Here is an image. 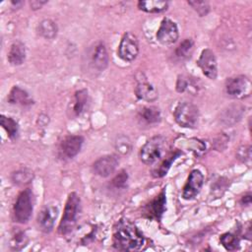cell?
<instances>
[{"mask_svg": "<svg viewBox=\"0 0 252 252\" xmlns=\"http://www.w3.org/2000/svg\"><path fill=\"white\" fill-rule=\"evenodd\" d=\"M145 244V237L140 229L127 220H121L114 228L113 246L122 251L139 250Z\"/></svg>", "mask_w": 252, "mask_h": 252, "instance_id": "1", "label": "cell"}, {"mask_svg": "<svg viewBox=\"0 0 252 252\" xmlns=\"http://www.w3.org/2000/svg\"><path fill=\"white\" fill-rule=\"evenodd\" d=\"M81 210V200L77 193L72 192L69 194L66 201L64 213L62 220L59 223V233L62 235H67L70 233L77 223L79 213Z\"/></svg>", "mask_w": 252, "mask_h": 252, "instance_id": "2", "label": "cell"}, {"mask_svg": "<svg viewBox=\"0 0 252 252\" xmlns=\"http://www.w3.org/2000/svg\"><path fill=\"white\" fill-rule=\"evenodd\" d=\"M173 114L176 123L182 127L195 128L198 124L199 109L190 101H180L176 105Z\"/></svg>", "mask_w": 252, "mask_h": 252, "instance_id": "3", "label": "cell"}, {"mask_svg": "<svg viewBox=\"0 0 252 252\" xmlns=\"http://www.w3.org/2000/svg\"><path fill=\"white\" fill-rule=\"evenodd\" d=\"M164 148L165 140L163 137H153L141 148L140 158L146 164H153L161 158L164 153Z\"/></svg>", "mask_w": 252, "mask_h": 252, "instance_id": "4", "label": "cell"}, {"mask_svg": "<svg viewBox=\"0 0 252 252\" xmlns=\"http://www.w3.org/2000/svg\"><path fill=\"white\" fill-rule=\"evenodd\" d=\"M33 210V194L30 188L23 190L14 205V217L16 221L26 223L30 220Z\"/></svg>", "mask_w": 252, "mask_h": 252, "instance_id": "5", "label": "cell"}, {"mask_svg": "<svg viewBox=\"0 0 252 252\" xmlns=\"http://www.w3.org/2000/svg\"><path fill=\"white\" fill-rule=\"evenodd\" d=\"M166 205V196L165 189L163 188L154 199H152L149 203H147L142 209L143 217L149 220H159L162 214L165 211Z\"/></svg>", "mask_w": 252, "mask_h": 252, "instance_id": "6", "label": "cell"}, {"mask_svg": "<svg viewBox=\"0 0 252 252\" xmlns=\"http://www.w3.org/2000/svg\"><path fill=\"white\" fill-rule=\"evenodd\" d=\"M117 53L124 61H133L139 53V44L136 35L126 32L119 43Z\"/></svg>", "mask_w": 252, "mask_h": 252, "instance_id": "7", "label": "cell"}, {"mask_svg": "<svg viewBox=\"0 0 252 252\" xmlns=\"http://www.w3.org/2000/svg\"><path fill=\"white\" fill-rule=\"evenodd\" d=\"M226 93L234 98H243L251 93V82L245 76L230 78L226 83Z\"/></svg>", "mask_w": 252, "mask_h": 252, "instance_id": "8", "label": "cell"}, {"mask_svg": "<svg viewBox=\"0 0 252 252\" xmlns=\"http://www.w3.org/2000/svg\"><path fill=\"white\" fill-rule=\"evenodd\" d=\"M203 183H204L203 173L198 169L192 170L188 176L187 182L183 187L182 197L185 200L194 199L199 194L203 186Z\"/></svg>", "mask_w": 252, "mask_h": 252, "instance_id": "9", "label": "cell"}, {"mask_svg": "<svg viewBox=\"0 0 252 252\" xmlns=\"http://www.w3.org/2000/svg\"><path fill=\"white\" fill-rule=\"evenodd\" d=\"M198 66L201 68L203 74L211 80H215L218 76V65L217 59L214 52L206 48L201 52V55L198 59Z\"/></svg>", "mask_w": 252, "mask_h": 252, "instance_id": "10", "label": "cell"}, {"mask_svg": "<svg viewBox=\"0 0 252 252\" xmlns=\"http://www.w3.org/2000/svg\"><path fill=\"white\" fill-rule=\"evenodd\" d=\"M158 40L162 44H172L178 38V29L176 24L168 18H164L157 32Z\"/></svg>", "mask_w": 252, "mask_h": 252, "instance_id": "11", "label": "cell"}, {"mask_svg": "<svg viewBox=\"0 0 252 252\" xmlns=\"http://www.w3.org/2000/svg\"><path fill=\"white\" fill-rule=\"evenodd\" d=\"M58 208L56 206L48 205L44 207L37 216V224L45 233L50 232L54 227V222L58 216Z\"/></svg>", "mask_w": 252, "mask_h": 252, "instance_id": "12", "label": "cell"}, {"mask_svg": "<svg viewBox=\"0 0 252 252\" xmlns=\"http://www.w3.org/2000/svg\"><path fill=\"white\" fill-rule=\"evenodd\" d=\"M84 138L79 135L66 136L60 144V152L63 157L72 158L77 156L82 149Z\"/></svg>", "mask_w": 252, "mask_h": 252, "instance_id": "13", "label": "cell"}, {"mask_svg": "<svg viewBox=\"0 0 252 252\" xmlns=\"http://www.w3.org/2000/svg\"><path fill=\"white\" fill-rule=\"evenodd\" d=\"M117 165L118 158H116V156L107 155L99 158L97 160L94 161V170L97 175L101 177H107L114 172Z\"/></svg>", "mask_w": 252, "mask_h": 252, "instance_id": "14", "label": "cell"}, {"mask_svg": "<svg viewBox=\"0 0 252 252\" xmlns=\"http://www.w3.org/2000/svg\"><path fill=\"white\" fill-rule=\"evenodd\" d=\"M108 61V54L104 44L98 43L92 53L91 63L93 67L97 71H103L107 67Z\"/></svg>", "mask_w": 252, "mask_h": 252, "instance_id": "15", "label": "cell"}, {"mask_svg": "<svg viewBox=\"0 0 252 252\" xmlns=\"http://www.w3.org/2000/svg\"><path fill=\"white\" fill-rule=\"evenodd\" d=\"M26 58V47L21 41H15L8 52V61L14 65L18 66L23 64Z\"/></svg>", "mask_w": 252, "mask_h": 252, "instance_id": "16", "label": "cell"}, {"mask_svg": "<svg viewBox=\"0 0 252 252\" xmlns=\"http://www.w3.org/2000/svg\"><path fill=\"white\" fill-rule=\"evenodd\" d=\"M135 94L139 99L146 101H154L158 96L156 88L148 82L139 83L135 89Z\"/></svg>", "mask_w": 252, "mask_h": 252, "instance_id": "17", "label": "cell"}, {"mask_svg": "<svg viewBox=\"0 0 252 252\" xmlns=\"http://www.w3.org/2000/svg\"><path fill=\"white\" fill-rule=\"evenodd\" d=\"M8 101L12 104H20V105H31L33 103V100L30 96V94L23 89L18 86L13 87L9 95Z\"/></svg>", "mask_w": 252, "mask_h": 252, "instance_id": "18", "label": "cell"}, {"mask_svg": "<svg viewBox=\"0 0 252 252\" xmlns=\"http://www.w3.org/2000/svg\"><path fill=\"white\" fill-rule=\"evenodd\" d=\"M88 101H89V94L87 90H80L76 92L74 96V103L72 105V110H71L72 114L74 116L81 115L85 111L88 105Z\"/></svg>", "mask_w": 252, "mask_h": 252, "instance_id": "19", "label": "cell"}, {"mask_svg": "<svg viewBox=\"0 0 252 252\" xmlns=\"http://www.w3.org/2000/svg\"><path fill=\"white\" fill-rule=\"evenodd\" d=\"M138 7L140 10L147 13H160L167 9L168 2L163 0H148L139 1Z\"/></svg>", "mask_w": 252, "mask_h": 252, "instance_id": "20", "label": "cell"}, {"mask_svg": "<svg viewBox=\"0 0 252 252\" xmlns=\"http://www.w3.org/2000/svg\"><path fill=\"white\" fill-rule=\"evenodd\" d=\"M180 155H182V152H181L180 150H175L174 152L170 153V154L168 155V157L165 158L161 161V163H160L157 168H155V169L153 170V175H154V177H162V176H164V175L167 173V171H168V169H169L171 163H172Z\"/></svg>", "mask_w": 252, "mask_h": 252, "instance_id": "21", "label": "cell"}, {"mask_svg": "<svg viewBox=\"0 0 252 252\" xmlns=\"http://www.w3.org/2000/svg\"><path fill=\"white\" fill-rule=\"evenodd\" d=\"M180 142V145L182 147H184L188 151L193 152L196 156H203L206 153V144L199 139L181 138Z\"/></svg>", "mask_w": 252, "mask_h": 252, "instance_id": "22", "label": "cell"}, {"mask_svg": "<svg viewBox=\"0 0 252 252\" xmlns=\"http://www.w3.org/2000/svg\"><path fill=\"white\" fill-rule=\"evenodd\" d=\"M58 28L56 24L49 19L41 21L38 25V33L46 39H53L56 36Z\"/></svg>", "mask_w": 252, "mask_h": 252, "instance_id": "23", "label": "cell"}, {"mask_svg": "<svg viewBox=\"0 0 252 252\" xmlns=\"http://www.w3.org/2000/svg\"><path fill=\"white\" fill-rule=\"evenodd\" d=\"M140 115H141V118L149 124L158 123V122L160 121V118H161L160 111L156 106H146V107H144L141 110Z\"/></svg>", "mask_w": 252, "mask_h": 252, "instance_id": "24", "label": "cell"}, {"mask_svg": "<svg viewBox=\"0 0 252 252\" xmlns=\"http://www.w3.org/2000/svg\"><path fill=\"white\" fill-rule=\"evenodd\" d=\"M11 179L16 185H26L33 179V173L28 168H22L13 172Z\"/></svg>", "mask_w": 252, "mask_h": 252, "instance_id": "25", "label": "cell"}, {"mask_svg": "<svg viewBox=\"0 0 252 252\" xmlns=\"http://www.w3.org/2000/svg\"><path fill=\"white\" fill-rule=\"evenodd\" d=\"M194 50V42L191 38L184 39L176 48L175 54L179 59L185 60L191 57Z\"/></svg>", "mask_w": 252, "mask_h": 252, "instance_id": "26", "label": "cell"}, {"mask_svg": "<svg viewBox=\"0 0 252 252\" xmlns=\"http://www.w3.org/2000/svg\"><path fill=\"white\" fill-rule=\"evenodd\" d=\"M1 126L7 132L8 137L10 139H15L19 133V125L18 123L11 117H7L5 115H1L0 118Z\"/></svg>", "mask_w": 252, "mask_h": 252, "instance_id": "27", "label": "cell"}, {"mask_svg": "<svg viewBox=\"0 0 252 252\" xmlns=\"http://www.w3.org/2000/svg\"><path fill=\"white\" fill-rule=\"evenodd\" d=\"M242 110L243 109L239 106H231L223 112L221 119L227 125L234 124L235 122H237L240 119V117L242 115Z\"/></svg>", "mask_w": 252, "mask_h": 252, "instance_id": "28", "label": "cell"}, {"mask_svg": "<svg viewBox=\"0 0 252 252\" xmlns=\"http://www.w3.org/2000/svg\"><path fill=\"white\" fill-rule=\"evenodd\" d=\"M221 245L228 251H234L239 248V239L232 233L226 232L220 237Z\"/></svg>", "mask_w": 252, "mask_h": 252, "instance_id": "29", "label": "cell"}, {"mask_svg": "<svg viewBox=\"0 0 252 252\" xmlns=\"http://www.w3.org/2000/svg\"><path fill=\"white\" fill-rule=\"evenodd\" d=\"M28 241H29V238L26 235V233L24 231H18L13 235L10 245L13 250L19 251L27 246Z\"/></svg>", "mask_w": 252, "mask_h": 252, "instance_id": "30", "label": "cell"}, {"mask_svg": "<svg viewBox=\"0 0 252 252\" xmlns=\"http://www.w3.org/2000/svg\"><path fill=\"white\" fill-rule=\"evenodd\" d=\"M115 148L120 154L126 155L131 151L132 145L130 140L126 136H120L115 142Z\"/></svg>", "mask_w": 252, "mask_h": 252, "instance_id": "31", "label": "cell"}, {"mask_svg": "<svg viewBox=\"0 0 252 252\" xmlns=\"http://www.w3.org/2000/svg\"><path fill=\"white\" fill-rule=\"evenodd\" d=\"M188 4L190 6H192V8L201 16H205L208 14L209 10H210V6H209V3L207 1H198V0H195V1H188Z\"/></svg>", "mask_w": 252, "mask_h": 252, "instance_id": "32", "label": "cell"}, {"mask_svg": "<svg viewBox=\"0 0 252 252\" xmlns=\"http://www.w3.org/2000/svg\"><path fill=\"white\" fill-rule=\"evenodd\" d=\"M227 179L224 178V177H220L219 178L215 183L214 185L212 186V192H214V194H216L218 197L221 196L223 194V192L226 190L227 188Z\"/></svg>", "mask_w": 252, "mask_h": 252, "instance_id": "33", "label": "cell"}, {"mask_svg": "<svg viewBox=\"0 0 252 252\" xmlns=\"http://www.w3.org/2000/svg\"><path fill=\"white\" fill-rule=\"evenodd\" d=\"M128 180V174L125 170H121L112 180V185L115 188H123Z\"/></svg>", "mask_w": 252, "mask_h": 252, "instance_id": "34", "label": "cell"}, {"mask_svg": "<svg viewBox=\"0 0 252 252\" xmlns=\"http://www.w3.org/2000/svg\"><path fill=\"white\" fill-rule=\"evenodd\" d=\"M237 158L242 162H247L251 158V147L250 146H242L237 151Z\"/></svg>", "mask_w": 252, "mask_h": 252, "instance_id": "35", "label": "cell"}, {"mask_svg": "<svg viewBox=\"0 0 252 252\" xmlns=\"http://www.w3.org/2000/svg\"><path fill=\"white\" fill-rule=\"evenodd\" d=\"M227 142L228 137L224 134H220L214 141V148L217 151H223L227 146Z\"/></svg>", "mask_w": 252, "mask_h": 252, "instance_id": "36", "label": "cell"}, {"mask_svg": "<svg viewBox=\"0 0 252 252\" xmlns=\"http://www.w3.org/2000/svg\"><path fill=\"white\" fill-rule=\"evenodd\" d=\"M192 86L190 83V79L185 76H178L177 82H176V90L179 93H183L186 90L189 89V87Z\"/></svg>", "mask_w": 252, "mask_h": 252, "instance_id": "37", "label": "cell"}, {"mask_svg": "<svg viewBox=\"0 0 252 252\" xmlns=\"http://www.w3.org/2000/svg\"><path fill=\"white\" fill-rule=\"evenodd\" d=\"M46 3V1H31V7L33 9V10H36V9H39L41 8L42 5H44Z\"/></svg>", "mask_w": 252, "mask_h": 252, "instance_id": "38", "label": "cell"}, {"mask_svg": "<svg viewBox=\"0 0 252 252\" xmlns=\"http://www.w3.org/2000/svg\"><path fill=\"white\" fill-rule=\"evenodd\" d=\"M240 203L242 205H245V206H248L251 204V194H247V195H244L241 200H240Z\"/></svg>", "mask_w": 252, "mask_h": 252, "instance_id": "39", "label": "cell"}]
</instances>
